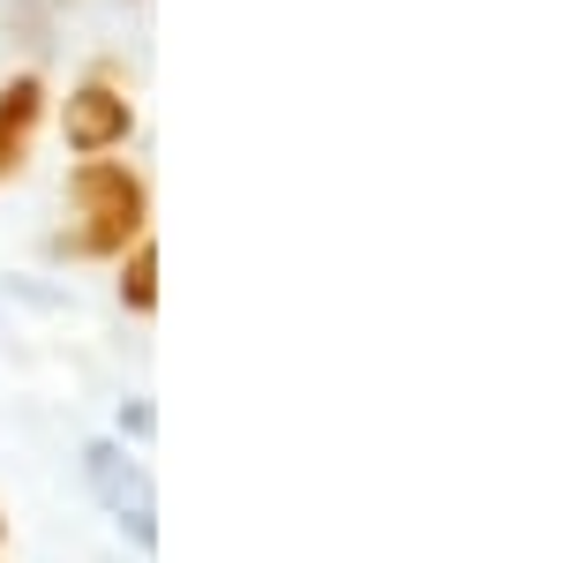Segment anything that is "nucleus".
I'll return each instance as SVG.
<instances>
[{
  "label": "nucleus",
  "instance_id": "obj_1",
  "mask_svg": "<svg viewBox=\"0 0 563 563\" xmlns=\"http://www.w3.org/2000/svg\"><path fill=\"white\" fill-rule=\"evenodd\" d=\"M151 233V174L129 158H76L68 166V225L45 241L60 263H121L129 241Z\"/></svg>",
  "mask_w": 563,
  "mask_h": 563
},
{
  "label": "nucleus",
  "instance_id": "obj_2",
  "mask_svg": "<svg viewBox=\"0 0 563 563\" xmlns=\"http://www.w3.org/2000/svg\"><path fill=\"white\" fill-rule=\"evenodd\" d=\"M84 488L106 504V519L135 541V556L158 549V496H151V474H143V459H135L129 443L90 435L84 443Z\"/></svg>",
  "mask_w": 563,
  "mask_h": 563
},
{
  "label": "nucleus",
  "instance_id": "obj_3",
  "mask_svg": "<svg viewBox=\"0 0 563 563\" xmlns=\"http://www.w3.org/2000/svg\"><path fill=\"white\" fill-rule=\"evenodd\" d=\"M129 135H135V98L121 84V68L98 60L60 98V143H68V158H113V151H129Z\"/></svg>",
  "mask_w": 563,
  "mask_h": 563
},
{
  "label": "nucleus",
  "instance_id": "obj_4",
  "mask_svg": "<svg viewBox=\"0 0 563 563\" xmlns=\"http://www.w3.org/2000/svg\"><path fill=\"white\" fill-rule=\"evenodd\" d=\"M45 106H53V90H45L38 68H23V76H8L0 84V180H15L31 166V143L45 129Z\"/></svg>",
  "mask_w": 563,
  "mask_h": 563
},
{
  "label": "nucleus",
  "instance_id": "obj_5",
  "mask_svg": "<svg viewBox=\"0 0 563 563\" xmlns=\"http://www.w3.org/2000/svg\"><path fill=\"white\" fill-rule=\"evenodd\" d=\"M113 294H121V308H129V316H143V323L158 316V241H151V233H143V241H129Z\"/></svg>",
  "mask_w": 563,
  "mask_h": 563
},
{
  "label": "nucleus",
  "instance_id": "obj_6",
  "mask_svg": "<svg viewBox=\"0 0 563 563\" xmlns=\"http://www.w3.org/2000/svg\"><path fill=\"white\" fill-rule=\"evenodd\" d=\"M0 31H15L23 53L53 45V0H0Z\"/></svg>",
  "mask_w": 563,
  "mask_h": 563
},
{
  "label": "nucleus",
  "instance_id": "obj_7",
  "mask_svg": "<svg viewBox=\"0 0 563 563\" xmlns=\"http://www.w3.org/2000/svg\"><path fill=\"white\" fill-rule=\"evenodd\" d=\"M113 443H135V451H143V443H151V435H158V406H151V398H121V413H113Z\"/></svg>",
  "mask_w": 563,
  "mask_h": 563
},
{
  "label": "nucleus",
  "instance_id": "obj_8",
  "mask_svg": "<svg viewBox=\"0 0 563 563\" xmlns=\"http://www.w3.org/2000/svg\"><path fill=\"white\" fill-rule=\"evenodd\" d=\"M53 8H76V0H53Z\"/></svg>",
  "mask_w": 563,
  "mask_h": 563
},
{
  "label": "nucleus",
  "instance_id": "obj_9",
  "mask_svg": "<svg viewBox=\"0 0 563 563\" xmlns=\"http://www.w3.org/2000/svg\"><path fill=\"white\" fill-rule=\"evenodd\" d=\"M0 541H8V519H0Z\"/></svg>",
  "mask_w": 563,
  "mask_h": 563
}]
</instances>
